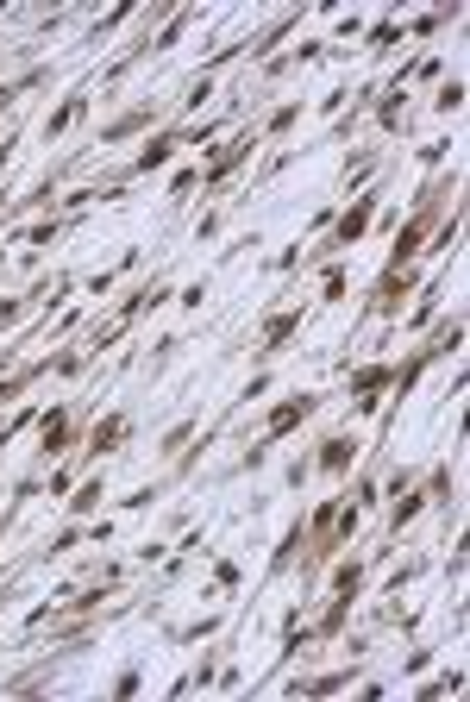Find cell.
<instances>
[{
  "label": "cell",
  "instance_id": "cell-1",
  "mask_svg": "<svg viewBox=\"0 0 470 702\" xmlns=\"http://www.w3.org/2000/svg\"><path fill=\"white\" fill-rule=\"evenodd\" d=\"M320 402H326L320 389H295L289 402H276V408L264 414V427H257L251 452H245V471H264V464H270V452H276V439H282V433H295L301 420H314V414H320Z\"/></svg>",
  "mask_w": 470,
  "mask_h": 702
},
{
  "label": "cell",
  "instance_id": "cell-2",
  "mask_svg": "<svg viewBox=\"0 0 470 702\" xmlns=\"http://www.w3.org/2000/svg\"><path fill=\"white\" fill-rule=\"evenodd\" d=\"M257 151H264V138H257V113H251V120H245L239 132H232L214 157L201 163V189H207V195H214V189H226V176H232V170H245V163H251Z\"/></svg>",
  "mask_w": 470,
  "mask_h": 702
},
{
  "label": "cell",
  "instance_id": "cell-3",
  "mask_svg": "<svg viewBox=\"0 0 470 702\" xmlns=\"http://www.w3.org/2000/svg\"><path fill=\"white\" fill-rule=\"evenodd\" d=\"M389 377H395V364H383V358H370V364H358V370H345V389H351V414H376V395L389 389Z\"/></svg>",
  "mask_w": 470,
  "mask_h": 702
},
{
  "label": "cell",
  "instance_id": "cell-4",
  "mask_svg": "<svg viewBox=\"0 0 470 702\" xmlns=\"http://www.w3.org/2000/svg\"><path fill=\"white\" fill-rule=\"evenodd\" d=\"M182 145H188V138H182V120H170V126H163L157 138H145V151H138V157L126 163V170H120V182H138V176L163 170V163H170V157H176Z\"/></svg>",
  "mask_w": 470,
  "mask_h": 702
},
{
  "label": "cell",
  "instance_id": "cell-5",
  "mask_svg": "<svg viewBox=\"0 0 470 702\" xmlns=\"http://www.w3.org/2000/svg\"><path fill=\"white\" fill-rule=\"evenodd\" d=\"M69 446H76V414H69V402H51V414H38V452L44 464H57Z\"/></svg>",
  "mask_w": 470,
  "mask_h": 702
},
{
  "label": "cell",
  "instance_id": "cell-6",
  "mask_svg": "<svg viewBox=\"0 0 470 702\" xmlns=\"http://www.w3.org/2000/svg\"><path fill=\"white\" fill-rule=\"evenodd\" d=\"M88 88H94V76H76V88L44 113V138H63V132H76L82 120H88Z\"/></svg>",
  "mask_w": 470,
  "mask_h": 702
},
{
  "label": "cell",
  "instance_id": "cell-7",
  "mask_svg": "<svg viewBox=\"0 0 470 702\" xmlns=\"http://www.w3.org/2000/svg\"><path fill=\"white\" fill-rule=\"evenodd\" d=\"M163 301H176V283H170V276H157V283H138V289L120 301V314H113V320H120V326H138L145 314H157Z\"/></svg>",
  "mask_w": 470,
  "mask_h": 702
},
{
  "label": "cell",
  "instance_id": "cell-8",
  "mask_svg": "<svg viewBox=\"0 0 470 702\" xmlns=\"http://www.w3.org/2000/svg\"><path fill=\"white\" fill-rule=\"evenodd\" d=\"M301 320H308V308H301V301H295V308H282V314H270V320H264V333H257V364H270L276 351L301 333Z\"/></svg>",
  "mask_w": 470,
  "mask_h": 702
},
{
  "label": "cell",
  "instance_id": "cell-9",
  "mask_svg": "<svg viewBox=\"0 0 470 702\" xmlns=\"http://www.w3.org/2000/svg\"><path fill=\"white\" fill-rule=\"evenodd\" d=\"M126 433H132V414H126V408H113L107 420H94V433H88L82 458H107V452H120V446H126Z\"/></svg>",
  "mask_w": 470,
  "mask_h": 702
},
{
  "label": "cell",
  "instance_id": "cell-10",
  "mask_svg": "<svg viewBox=\"0 0 470 702\" xmlns=\"http://www.w3.org/2000/svg\"><path fill=\"white\" fill-rule=\"evenodd\" d=\"M358 439H351V433H333V439H320V452H314V471L320 477H345L351 471V464H358Z\"/></svg>",
  "mask_w": 470,
  "mask_h": 702
},
{
  "label": "cell",
  "instance_id": "cell-11",
  "mask_svg": "<svg viewBox=\"0 0 470 702\" xmlns=\"http://www.w3.org/2000/svg\"><path fill=\"white\" fill-rule=\"evenodd\" d=\"M376 126H383L389 138L408 132V76H395V82L383 88V101H376Z\"/></svg>",
  "mask_w": 470,
  "mask_h": 702
},
{
  "label": "cell",
  "instance_id": "cell-12",
  "mask_svg": "<svg viewBox=\"0 0 470 702\" xmlns=\"http://www.w3.org/2000/svg\"><path fill=\"white\" fill-rule=\"evenodd\" d=\"M151 120H157V107H151V101H145V107H132V113H120V120H107V126H101V145H94V151L126 145V138H132V132H145Z\"/></svg>",
  "mask_w": 470,
  "mask_h": 702
},
{
  "label": "cell",
  "instance_id": "cell-13",
  "mask_svg": "<svg viewBox=\"0 0 470 702\" xmlns=\"http://www.w3.org/2000/svg\"><path fill=\"white\" fill-rule=\"evenodd\" d=\"M420 508H427V489H414V483H402V489H395V502H389V533H402L408 521H414V514Z\"/></svg>",
  "mask_w": 470,
  "mask_h": 702
},
{
  "label": "cell",
  "instance_id": "cell-14",
  "mask_svg": "<svg viewBox=\"0 0 470 702\" xmlns=\"http://www.w3.org/2000/svg\"><path fill=\"white\" fill-rule=\"evenodd\" d=\"M320 57H326V38H301L289 57H270V63H264V76H289L295 63H320Z\"/></svg>",
  "mask_w": 470,
  "mask_h": 702
},
{
  "label": "cell",
  "instance_id": "cell-15",
  "mask_svg": "<svg viewBox=\"0 0 470 702\" xmlns=\"http://www.w3.org/2000/svg\"><path fill=\"white\" fill-rule=\"evenodd\" d=\"M289 690H295V696H333V690H351V671H326V677H295Z\"/></svg>",
  "mask_w": 470,
  "mask_h": 702
},
{
  "label": "cell",
  "instance_id": "cell-16",
  "mask_svg": "<svg viewBox=\"0 0 470 702\" xmlns=\"http://www.w3.org/2000/svg\"><path fill=\"white\" fill-rule=\"evenodd\" d=\"M101 502H107V477H88L76 496H69V514H76V521H88V514L101 508Z\"/></svg>",
  "mask_w": 470,
  "mask_h": 702
},
{
  "label": "cell",
  "instance_id": "cell-17",
  "mask_svg": "<svg viewBox=\"0 0 470 702\" xmlns=\"http://www.w3.org/2000/svg\"><path fill=\"white\" fill-rule=\"evenodd\" d=\"M63 232H69V220H57V214H51V220H38V226H19L13 239H19V245H57Z\"/></svg>",
  "mask_w": 470,
  "mask_h": 702
},
{
  "label": "cell",
  "instance_id": "cell-18",
  "mask_svg": "<svg viewBox=\"0 0 470 702\" xmlns=\"http://www.w3.org/2000/svg\"><path fill=\"white\" fill-rule=\"evenodd\" d=\"M364 571H370V565H364V558H345V565L333 571V590H339V596H351V602H358V590H364Z\"/></svg>",
  "mask_w": 470,
  "mask_h": 702
},
{
  "label": "cell",
  "instance_id": "cell-19",
  "mask_svg": "<svg viewBox=\"0 0 470 702\" xmlns=\"http://www.w3.org/2000/svg\"><path fill=\"white\" fill-rule=\"evenodd\" d=\"M458 107H464V82H458V76H445V82H439V95H433V113H445V120H452Z\"/></svg>",
  "mask_w": 470,
  "mask_h": 702
},
{
  "label": "cell",
  "instance_id": "cell-20",
  "mask_svg": "<svg viewBox=\"0 0 470 702\" xmlns=\"http://www.w3.org/2000/svg\"><path fill=\"white\" fill-rule=\"evenodd\" d=\"M395 38H402V13H389V19H376V26H370V38H364V44H370V51H389V44H395Z\"/></svg>",
  "mask_w": 470,
  "mask_h": 702
},
{
  "label": "cell",
  "instance_id": "cell-21",
  "mask_svg": "<svg viewBox=\"0 0 470 702\" xmlns=\"http://www.w3.org/2000/svg\"><path fill=\"white\" fill-rule=\"evenodd\" d=\"M132 19H138V7H113L107 19H94V26H88V38H94V44H101L107 32H120V26H132Z\"/></svg>",
  "mask_w": 470,
  "mask_h": 702
},
{
  "label": "cell",
  "instance_id": "cell-22",
  "mask_svg": "<svg viewBox=\"0 0 470 702\" xmlns=\"http://www.w3.org/2000/svg\"><path fill=\"white\" fill-rule=\"evenodd\" d=\"M195 189H201V163H182V170L170 176V201H188Z\"/></svg>",
  "mask_w": 470,
  "mask_h": 702
},
{
  "label": "cell",
  "instance_id": "cell-23",
  "mask_svg": "<svg viewBox=\"0 0 470 702\" xmlns=\"http://www.w3.org/2000/svg\"><path fill=\"white\" fill-rule=\"evenodd\" d=\"M345 264H339V257H333V264H326V276H320V289H326V301H345Z\"/></svg>",
  "mask_w": 470,
  "mask_h": 702
},
{
  "label": "cell",
  "instance_id": "cell-24",
  "mask_svg": "<svg viewBox=\"0 0 470 702\" xmlns=\"http://www.w3.org/2000/svg\"><path fill=\"white\" fill-rule=\"evenodd\" d=\"M188 433H195V420H182V427H170V433L157 439V452H163V458H176V452L188 446Z\"/></svg>",
  "mask_w": 470,
  "mask_h": 702
},
{
  "label": "cell",
  "instance_id": "cell-25",
  "mask_svg": "<svg viewBox=\"0 0 470 702\" xmlns=\"http://www.w3.org/2000/svg\"><path fill=\"white\" fill-rule=\"evenodd\" d=\"M44 295V289H38ZM38 295H0V326H19V314H26V301H38Z\"/></svg>",
  "mask_w": 470,
  "mask_h": 702
},
{
  "label": "cell",
  "instance_id": "cell-26",
  "mask_svg": "<svg viewBox=\"0 0 470 702\" xmlns=\"http://www.w3.org/2000/svg\"><path fill=\"white\" fill-rule=\"evenodd\" d=\"M157 496H163V483H151V489H132V496H126V502H120V508H132V514H138V508H151V502H157Z\"/></svg>",
  "mask_w": 470,
  "mask_h": 702
},
{
  "label": "cell",
  "instance_id": "cell-27",
  "mask_svg": "<svg viewBox=\"0 0 470 702\" xmlns=\"http://www.w3.org/2000/svg\"><path fill=\"white\" fill-rule=\"evenodd\" d=\"M13 151H19V126H7V132H0V176H7V163H13Z\"/></svg>",
  "mask_w": 470,
  "mask_h": 702
},
{
  "label": "cell",
  "instance_id": "cell-28",
  "mask_svg": "<svg viewBox=\"0 0 470 702\" xmlns=\"http://www.w3.org/2000/svg\"><path fill=\"white\" fill-rule=\"evenodd\" d=\"M458 684H464V677L445 671V677H433V684H420V696H439V690H458Z\"/></svg>",
  "mask_w": 470,
  "mask_h": 702
},
{
  "label": "cell",
  "instance_id": "cell-29",
  "mask_svg": "<svg viewBox=\"0 0 470 702\" xmlns=\"http://www.w3.org/2000/svg\"><path fill=\"white\" fill-rule=\"evenodd\" d=\"M214 583H220V590H232V583H239V565H232V558H220V565H214Z\"/></svg>",
  "mask_w": 470,
  "mask_h": 702
},
{
  "label": "cell",
  "instance_id": "cell-30",
  "mask_svg": "<svg viewBox=\"0 0 470 702\" xmlns=\"http://www.w3.org/2000/svg\"><path fill=\"white\" fill-rule=\"evenodd\" d=\"M370 502H376V477L364 471V477H358V502H351V508H370Z\"/></svg>",
  "mask_w": 470,
  "mask_h": 702
},
{
  "label": "cell",
  "instance_id": "cell-31",
  "mask_svg": "<svg viewBox=\"0 0 470 702\" xmlns=\"http://www.w3.org/2000/svg\"><path fill=\"white\" fill-rule=\"evenodd\" d=\"M7 207H13V189H7V182H0V214H7Z\"/></svg>",
  "mask_w": 470,
  "mask_h": 702
}]
</instances>
